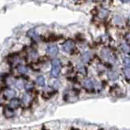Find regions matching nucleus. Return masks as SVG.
I'll use <instances>...</instances> for the list:
<instances>
[{
  "label": "nucleus",
  "instance_id": "1",
  "mask_svg": "<svg viewBox=\"0 0 130 130\" xmlns=\"http://www.w3.org/2000/svg\"><path fill=\"white\" fill-rule=\"evenodd\" d=\"M52 69H51L50 75L53 77H58L60 72V62L58 59H53L52 61Z\"/></svg>",
  "mask_w": 130,
  "mask_h": 130
},
{
  "label": "nucleus",
  "instance_id": "11",
  "mask_svg": "<svg viewBox=\"0 0 130 130\" xmlns=\"http://www.w3.org/2000/svg\"><path fill=\"white\" fill-rule=\"evenodd\" d=\"M32 88H33V84L31 83H28L26 84V90H30V89H32Z\"/></svg>",
  "mask_w": 130,
  "mask_h": 130
},
{
  "label": "nucleus",
  "instance_id": "8",
  "mask_svg": "<svg viewBox=\"0 0 130 130\" xmlns=\"http://www.w3.org/2000/svg\"><path fill=\"white\" fill-rule=\"evenodd\" d=\"M84 86L85 88H87V89H91L93 87V83L91 80H86L85 83H84Z\"/></svg>",
  "mask_w": 130,
  "mask_h": 130
},
{
  "label": "nucleus",
  "instance_id": "13",
  "mask_svg": "<svg viewBox=\"0 0 130 130\" xmlns=\"http://www.w3.org/2000/svg\"><path fill=\"white\" fill-rule=\"evenodd\" d=\"M125 75H126L127 79H130V70L129 69L125 70Z\"/></svg>",
  "mask_w": 130,
  "mask_h": 130
},
{
  "label": "nucleus",
  "instance_id": "6",
  "mask_svg": "<svg viewBox=\"0 0 130 130\" xmlns=\"http://www.w3.org/2000/svg\"><path fill=\"white\" fill-rule=\"evenodd\" d=\"M4 115H5L6 117H11L14 116V111H12V109L10 107L6 108V109L4 110Z\"/></svg>",
  "mask_w": 130,
  "mask_h": 130
},
{
  "label": "nucleus",
  "instance_id": "14",
  "mask_svg": "<svg viewBox=\"0 0 130 130\" xmlns=\"http://www.w3.org/2000/svg\"><path fill=\"white\" fill-rule=\"evenodd\" d=\"M122 48H123V50L126 53H129L130 52V48H129V47H127V45H122Z\"/></svg>",
  "mask_w": 130,
  "mask_h": 130
},
{
  "label": "nucleus",
  "instance_id": "4",
  "mask_svg": "<svg viewBox=\"0 0 130 130\" xmlns=\"http://www.w3.org/2000/svg\"><path fill=\"white\" fill-rule=\"evenodd\" d=\"M4 95L8 98H12V99H13V97L15 96V91L12 89H8L4 92Z\"/></svg>",
  "mask_w": 130,
  "mask_h": 130
},
{
  "label": "nucleus",
  "instance_id": "10",
  "mask_svg": "<svg viewBox=\"0 0 130 130\" xmlns=\"http://www.w3.org/2000/svg\"><path fill=\"white\" fill-rule=\"evenodd\" d=\"M18 71L21 73L24 74V73H26L27 72V69H26V67H24V66H20V67H18Z\"/></svg>",
  "mask_w": 130,
  "mask_h": 130
},
{
  "label": "nucleus",
  "instance_id": "12",
  "mask_svg": "<svg viewBox=\"0 0 130 130\" xmlns=\"http://www.w3.org/2000/svg\"><path fill=\"white\" fill-rule=\"evenodd\" d=\"M29 101H30V97H29L28 95H25V96H24V99H23V102L28 103Z\"/></svg>",
  "mask_w": 130,
  "mask_h": 130
},
{
  "label": "nucleus",
  "instance_id": "3",
  "mask_svg": "<svg viewBox=\"0 0 130 130\" xmlns=\"http://www.w3.org/2000/svg\"><path fill=\"white\" fill-rule=\"evenodd\" d=\"M47 52L48 53V55L50 56H56L58 54V48L56 47L55 45H51V46H48V48H47Z\"/></svg>",
  "mask_w": 130,
  "mask_h": 130
},
{
  "label": "nucleus",
  "instance_id": "2",
  "mask_svg": "<svg viewBox=\"0 0 130 130\" xmlns=\"http://www.w3.org/2000/svg\"><path fill=\"white\" fill-rule=\"evenodd\" d=\"M62 48L65 52L67 53H71L72 51V50L74 48V43L72 40H67L63 43Z\"/></svg>",
  "mask_w": 130,
  "mask_h": 130
},
{
  "label": "nucleus",
  "instance_id": "5",
  "mask_svg": "<svg viewBox=\"0 0 130 130\" xmlns=\"http://www.w3.org/2000/svg\"><path fill=\"white\" fill-rule=\"evenodd\" d=\"M20 105V100L18 99H11L9 101V107L11 108H17Z\"/></svg>",
  "mask_w": 130,
  "mask_h": 130
},
{
  "label": "nucleus",
  "instance_id": "7",
  "mask_svg": "<svg viewBox=\"0 0 130 130\" xmlns=\"http://www.w3.org/2000/svg\"><path fill=\"white\" fill-rule=\"evenodd\" d=\"M36 83H38L39 86H43L45 83V79L43 76H39V77H37V80H36Z\"/></svg>",
  "mask_w": 130,
  "mask_h": 130
},
{
  "label": "nucleus",
  "instance_id": "9",
  "mask_svg": "<svg viewBox=\"0 0 130 130\" xmlns=\"http://www.w3.org/2000/svg\"><path fill=\"white\" fill-rule=\"evenodd\" d=\"M123 63H124V66L126 67L127 69H129L130 68V58H127V57L125 58L123 60Z\"/></svg>",
  "mask_w": 130,
  "mask_h": 130
}]
</instances>
